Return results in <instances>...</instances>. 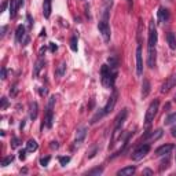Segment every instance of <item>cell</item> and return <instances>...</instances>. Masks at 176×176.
Wrapping results in <instances>:
<instances>
[{"mask_svg": "<svg viewBox=\"0 0 176 176\" xmlns=\"http://www.w3.org/2000/svg\"><path fill=\"white\" fill-rule=\"evenodd\" d=\"M37 149H39V144H37V142H36L35 139L28 140V143H26V150L28 151H36Z\"/></svg>", "mask_w": 176, "mask_h": 176, "instance_id": "24", "label": "cell"}, {"mask_svg": "<svg viewBox=\"0 0 176 176\" xmlns=\"http://www.w3.org/2000/svg\"><path fill=\"white\" fill-rule=\"evenodd\" d=\"M6 30H7V26H3V28H2V37L6 35Z\"/></svg>", "mask_w": 176, "mask_h": 176, "instance_id": "45", "label": "cell"}, {"mask_svg": "<svg viewBox=\"0 0 176 176\" xmlns=\"http://www.w3.org/2000/svg\"><path fill=\"white\" fill-rule=\"evenodd\" d=\"M6 6H7V2H4V3H3V6H2V11H4Z\"/></svg>", "mask_w": 176, "mask_h": 176, "instance_id": "46", "label": "cell"}, {"mask_svg": "<svg viewBox=\"0 0 176 176\" xmlns=\"http://www.w3.org/2000/svg\"><path fill=\"white\" fill-rule=\"evenodd\" d=\"M149 151H150V144H147V143L140 144V146H138L134 153H132V160H134V161H139V160H142L143 157H146Z\"/></svg>", "mask_w": 176, "mask_h": 176, "instance_id": "4", "label": "cell"}, {"mask_svg": "<svg viewBox=\"0 0 176 176\" xmlns=\"http://www.w3.org/2000/svg\"><path fill=\"white\" fill-rule=\"evenodd\" d=\"M58 147H59L58 142H51V149H58Z\"/></svg>", "mask_w": 176, "mask_h": 176, "instance_id": "39", "label": "cell"}, {"mask_svg": "<svg viewBox=\"0 0 176 176\" xmlns=\"http://www.w3.org/2000/svg\"><path fill=\"white\" fill-rule=\"evenodd\" d=\"M172 150H174V146H172V144H162V146H160L158 149L156 150V156H166V154H169Z\"/></svg>", "mask_w": 176, "mask_h": 176, "instance_id": "12", "label": "cell"}, {"mask_svg": "<svg viewBox=\"0 0 176 176\" xmlns=\"http://www.w3.org/2000/svg\"><path fill=\"white\" fill-rule=\"evenodd\" d=\"M26 151L28 150H19V153H18V154H19V158L22 160V161L26 158Z\"/></svg>", "mask_w": 176, "mask_h": 176, "instance_id": "37", "label": "cell"}, {"mask_svg": "<svg viewBox=\"0 0 176 176\" xmlns=\"http://www.w3.org/2000/svg\"><path fill=\"white\" fill-rule=\"evenodd\" d=\"M166 40H168L169 47H171L172 50H175V48H176V36H175V33L169 32L168 35H166Z\"/></svg>", "mask_w": 176, "mask_h": 176, "instance_id": "21", "label": "cell"}, {"mask_svg": "<svg viewBox=\"0 0 176 176\" xmlns=\"http://www.w3.org/2000/svg\"><path fill=\"white\" fill-rule=\"evenodd\" d=\"M175 121H176V113H172L165 118V125H169V124H172V122H175Z\"/></svg>", "mask_w": 176, "mask_h": 176, "instance_id": "28", "label": "cell"}, {"mask_svg": "<svg viewBox=\"0 0 176 176\" xmlns=\"http://www.w3.org/2000/svg\"><path fill=\"white\" fill-rule=\"evenodd\" d=\"M65 72H66V63L62 62L59 66H58V69H57V72H55V73H57L58 77H62L65 75Z\"/></svg>", "mask_w": 176, "mask_h": 176, "instance_id": "26", "label": "cell"}, {"mask_svg": "<svg viewBox=\"0 0 176 176\" xmlns=\"http://www.w3.org/2000/svg\"><path fill=\"white\" fill-rule=\"evenodd\" d=\"M127 116H128V109H122L121 112L118 113V116L116 117V125H114V131L112 134V143H110V147L114 146V143H116L117 139L121 138V128H122V125H124V122H125Z\"/></svg>", "mask_w": 176, "mask_h": 176, "instance_id": "2", "label": "cell"}, {"mask_svg": "<svg viewBox=\"0 0 176 176\" xmlns=\"http://www.w3.org/2000/svg\"><path fill=\"white\" fill-rule=\"evenodd\" d=\"M101 75H102V84L106 88H113L117 77V70L107 66V65H103L101 69Z\"/></svg>", "mask_w": 176, "mask_h": 176, "instance_id": "1", "label": "cell"}, {"mask_svg": "<svg viewBox=\"0 0 176 176\" xmlns=\"http://www.w3.org/2000/svg\"><path fill=\"white\" fill-rule=\"evenodd\" d=\"M69 161H70V157H59V164L62 166H65L66 164H69Z\"/></svg>", "mask_w": 176, "mask_h": 176, "instance_id": "33", "label": "cell"}, {"mask_svg": "<svg viewBox=\"0 0 176 176\" xmlns=\"http://www.w3.org/2000/svg\"><path fill=\"white\" fill-rule=\"evenodd\" d=\"M85 136H87V127H81V128L77 129V132H76L75 143L76 144H81L83 142H84Z\"/></svg>", "mask_w": 176, "mask_h": 176, "instance_id": "10", "label": "cell"}, {"mask_svg": "<svg viewBox=\"0 0 176 176\" xmlns=\"http://www.w3.org/2000/svg\"><path fill=\"white\" fill-rule=\"evenodd\" d=\"M21 144V140L18 138H13V140H11V147H18Z\"/></svg>", "mask_w": 176, "mask_h": 176, "instance_id": "34", "label": "cell"}, {"mask_svg": "<svg viewBox=\"0 0 176 176\" xmlns=\"http://www.w3.org/2000/svg\"><path fill=\"white\" fill-rule=\"evenodd\" d=\"M24 37H25V26L19 25V26L17 28V30H15V41L21 43Z\"/></svg>", "mask_w": 176, "mask_h": 176, "instance_id": "16", "label": "cell"}, {"mask_svg": "<svg viewBox=\"0 0 176 176\" xmlns=\"http://www.w3.org/2000/svg\"><path fill=\"white\" fill-rule=\"evenodd\" d=\"M102 172H103V168H95V169L88 171V175H101Z\"/></svg>", "mask_w": 176, "mask_h": 176, "instance_id": "32", "label": "cell"}, {"mask_svg": "<svg viewBox=\"0 0 176 176\" xmlns=\"http://www.w3.org/2000/svg\"><path fill=\"white\" fill-rule=\"evenodd\" d=\"M143 175H153L151 169H143Z\"/></svg>", "mask_w": 176, "mask_h": 176, "instance_id": "40", "label": "cell"}, {"mask_svg": "<svg viewBox=\"0 0 176 176\" xmlns=\"http://www.w3.org/2000/svg\"><path fill=\"white\" fill-rule=\"evenodd\" d=\"M37 112H39V105L36 103V102H32L30 103V118L32 120H36V117H37Z\"/></svg>", "mask_w": 176, "mask_h": 176, "instance_id": "22", "label": "cell"}, {"mask_svg": "<svg viewBox=\"0 0 176 176\" xmlns=\"http://www.w3.org/2000/svg\"><path fill=\"white\" fill-rule=\"evenodd\" d=\"M157 39H158V35H157V29L156 25H154V21H150L149 24V44H147V48H156L157 44Z\"/></svg>", "mask_w": 176, "mask_h": 176, "instance_id": "5", "label": "cell"}, {"mask_svg": "<svg viewBox=\"0 0 176 176\" xmlns=\"http://www.w3.org/2000/svg\"><path fill=\"white\" fill-rule=\"evenodd\" d=\"M103 116H106V114H105V112H103V109H99V112H97V114H95V116L91 118V124H97V122L99 121V120H101Z\"/></svg>", "mask_w": 176, "mask_h": 176, "instance_id": "25", "label": "cell"}, {"mask_svg": "<svg viewBox=\"0 0 176 176\" xmlns=\"http://www.w3.org/2000/svg\"><path fill=\"white\" fill-rule=\"evenodd\" d=\"M98 29H99V33L102 35L103 40L107 43L110 40V36H112V30H110L109 24H107L106 21H101V22L98 24Z\"/></svg>", "mask_w": 176, "mask_h": 176, "instance_id": "6", "label": "cell"}, {"mask_svg": "<svg viewBox=\"0 0 176 176\" xmlns=\"http://www.w3.org/2000/svg\"><path fill=\"white\" fill-rule=\"evenodd\" d=\"M171 134H172V136H174V138H176V125L171 129Z\"/></svg>", "mask_w": 176, "mask_h": 176, "instance_id": "44", "label": "cell"}, {"mask_svg": "<svg viewBox=\"0 0 176 176\" xmlns=\"http://www.w3.org/2000/svg\"><path fill=\"white\" fill-rule=\"evenodd\" d=\"M156 59H157V51L156 48H147V66L153 69L156 66Z\"/></svg>", "mask_w": 176, "mask_h": 176, "instance_id": "9", "label": "cell"}, {"mask_svg": "<svg viewBox=\"0 0 176 176\" xmlns=\"http://www.w3.org/2000/svg\"><path fill=\"white\" fill-rule=\"evenodd\" d=\"M117 97H118V94H117V91L116 89H113V94H112V97L109 98V101H107V103H106V106L103 107V112L105 114H109L112 110L114 109V106H116V103H117Z\"/></svg>", "mask_w": 176, "mask_h": 176, "instance_id": "7", "label": "cell"}, {"mask_svg": "<svg viewBox=\"0 0 176 176\" xmlns=\"http://www.w3.org/2000/svg\"><path fill=\"white\" fill-rule=\"evenodd\" d=\"M18 0H10V15L11 17H15L17 15V10H18Z\"/></svg>", "mask_w": 176, "mask_h": 176, "instance_id": "23", "label": "cell"}, {"mask_svg": "<svg viewBox=\"0 0 176 176\" xmlns=\"http://www.w3.org/2000/svg\"><path fill=\"white\" fill-rule=\"evenodd\" d=\"M51 161V157H43L41 160H40V165L41 166H47L48 164Z\"/></svg>", "mask_w": 176, "mask_h": 176, "instance_id": "31", "label": "cell"}, {"mask_svg": "<svg viewBox=\"0 0 176 176\" xmlns=\"http://www.w3.org/2000/svg\"><path fill=\"white\" fill-rule=\"evenodd\" d=\"M40 95H41V97L47 95V89H45V88H41V89H40Z\"/></svg>", "mask_w": 176, "mask_h": 176, "instance_id": "42", "label": "cell"}, {"mask_svg": "<svg viewBox=\"0 0 176 176\" xmlns=\"http://www.w3.org/2000/svg\"><path fill=\"white\" fill-rule=\"evenodd\" d=\"M175 85H176V76H171V77H169V79L162 84L161 92H162V94H165V92H168L169 89H171L172 87H175Z\"/></svg>", "mask_w": 176, "mask_h": 176, "instance_id": "11", "label": "cell"}, {"mask_svg": "<svg viewBox=\"0 0 176 176\" xmlns=\"http://www.w3.org/2000/svg\"><path fill=\"white\" fill-rule=\"evenodd\" d=\"M51 4L52 0H44V3H43V15L45 18H50L51 15Z\"/></svg>", "mask_w": 176, "mask_h": 176, "instance_id": "18", "label": "cell"}, {"mask_svg": "<svg viewBox=\"0 0 176 176\" xmlns=\"http://www.w3.org/2000/svg\"><path fill=\"white\" fill-rule=\"evenodd\" d=\"M6 73H7L6 67H2V80H6Z\"/></svg>", "mask_w": 176, "mask_h": 176, "instance_id": "38", "label": "cell"}, {"mask_svg": "<svg viewBox=\"0 0 176 176\" xmlns=\"http://www.w3.org/2000/svg\"><path fill=\"white\" fill-rule=\"evenodd\" d=\"M52 122H54V113H52V109H48V107H47V113H45L44 122H43V125L47 127V128H51V127H52Z\"/></svg>", "mask_w": 176, "mask_h": 176, "instance_id": "13", "label": "cell"}, {"mask_svg": "<svg viewBox=\"0 0 176 176\" xmlns=\"http://www.w3.org/2000/svg\"><path fill=\"white\" fill-rule=\"evenodd\" d=\"M175 162H176V154H175Z\"/></svg>", "mask_w": 176, "mask_h": 176, "instance_id": "47", "label": "cell"}, {"mask_svg": "<svg viewBox=\"0 0 176 176\" xmlns=\"http://www.w3.org/2000/svg\"><path fill=\"white\" fill-rule=\"evenodd\" d=\"M70 48H72V51H77V37L76 36H73V37L70 39Z\"/></svg>", "mask_w": 176, "mask_h": 176, "instance_id": "30", "label": "cell"}, {"mask_svg": "<svg viewBox=\"0 0 176 176\" xmlns=\"http://www.w3.org/2000/svg\"><path fill=\"white\" fill-rule=\"evenodd\" d=\"M150 88H151V85H150V81L147 79H144L143 80V83H142V98H147L149 97V94H150Z\"/></svg>", "mask_w": 176, "mask_h": 176, "instance_id": "14", "label": "cell"}, {"mask_svg": "<svg viewBox=\"0 0 176 176\" xmlns=\"http://www.w3.org/2000/svg\"><path fill=\"white\" fill-rule=\"evenodd\" d=\"M158 107H160V101H158V99H154V101L150 103V106L147 107L146 116H144V124H146V127H149L151 122L154 121V118H156L157 113H158Z\"/></svg>", "mask_w": 176, "mask_h": 176, "instance_id": "3", "label": "cell"}, {"mask_svg": "<svg viewBox=\"0 0 176 176\" xmlns=\"http://www.w3.org/2000/svg\"><path fill=\"white\" fill-rule=\"evenodd\" d=\"M103 4H105V8L109 10V8L113 6V0H103Z\"/></svg>", "mask_w": 176, "mask_h": 176, "instance_id": "35", "label": "cell"}, {"mask_svg": "<svg viewBox=\"0 0 176 176\" xmlns=\"http://www.w3.org/2000/svg\"><path fill=\"white\" fill-rule=\"evenodd\" d=\"M162 136V129H157L154 132H147L146 135L143 136V139H149V140H157Z\"/></svg>", "mask_w": 176, "mask_h": 176, "instance_id": "15", "label": "cell"}, {"mask_svg": "<svg viewBox=\"0 0 176 176\" xmlns=\"http://www.w3.org/2000/svg\"><path fill=\"white\" fill-rule=\"evenodd\" d=\"M136 75L140 77L143 75V61H142V47L138 45L136 48Z\"/></svg>", "mask_w": 176, "mask_h": 176, "instance_id": "8", "label": "cell"}, {"mask_svg": "<svg viewBox=\"0 0 176 176\" xmlns=\"http://www.w3.org/2000/svg\"><path fill=\"white\" fill-rule=\"evenodd\" d=\"M14 161V156H7L4 160H3V162H2V166H7V165H10L11 162Z\"/></svg>", "mask_w": 176, "mask_h": 176, "instance_id": "29", "label": "cell"}, {"mask_svg": "<svg viewBox=\"0 0 176 176\" xmlns=\"http://www.w3.org/2000/svg\"><path fill=\"white\" fill-rule=\"evenodd\" d=\"M26 19H28V24H29V26H32V22H33V21H32V18H30L29 14L26 15Z\"/></svg>", "mask_w": 176, "mask_h": 176, "instance_id": "43", "label": "cell"}, {"mask_svg": "<svg viewBox=\"0 0 176 176\" xmlns=\"http://www.w3.org/2000/svg\"><path fill=\"white\" fill-rule=\"evenodd\" d=\"M50 50H51L52 52H54L55 50H57V45H55L54 43H50Z\"/></svg>", "mask_w": 176, "mask_h": 176, "instance_id": "41", "label": "cell"}, {"mask_svg": "<svg viewBox=\"0 0 176 176\" xmlns=\"http://www.w3.org/2000/svg\"><path fill=\"white\" fill-rule=\"evenodd\" d=\"M169 166V157H168V154L165 156V160L164 161H161V165H160V171H164V169H166Z\"/></svg>", "mask_w": 176, "mask_h": 176, "instance_id": "27", "label": "cell"}, {"mask_svg": "<svg viewBox=\"0 0 176 176\" xmlns=\"http://www.w3.org/2000/svg\"><path fill=\"white\" fill-rule=\"evenodd\" d=\"M44 65H45L44 59H39L37 62H36V65H35V69H33V77H37V76H39L40 70L43 69V66H44Z\"/></svg>", "mask_w": 176, "mask_h": 176, "instance_id": "20", "label": "cell"}, {"mask_svg": "<svg viewBox=\"0 0 176 176\" xmlns=\"http://www.w3.org/2000/svg\"><path fill=\"white\" fill-rule=\"evenodd\" d=\"M135 171H136L135 166H125V168L120 169V171L117 172V175L118 176H129V175H134Z\"/></svg>", "mask_w": 176, "mask_h": 176, "instance_id": "19", "label": "cell"}, {"mask_svg": "<svg viewBox=\"0 0 176 176\" xmlns=\"http://www.w3.org/2000/svg\"><path fill=\"white\" fill-rule=\"evenodd\" d=\"M169 19V11L164 7L158 8V21L160 22H166Z\"/></svg>", "mask_w": 176, "mask_h": 176, "instance_id": "17", "label": "cell"}, {"mask_svg": "<svg viewBox=\"0 0 176 176\" xmlns=\"http://www.w3.org/2000/svg\"><path fill=\"white\" fill-rule=\"evenodd\" d=\"M7 105H8L7 98H2V106H0V109H2V110H4L6 107H7Z\"/></svg>", "mask_w": 176, "mask_h": 176, "instance_id": "36", "label": "cell"}]
</instances>
